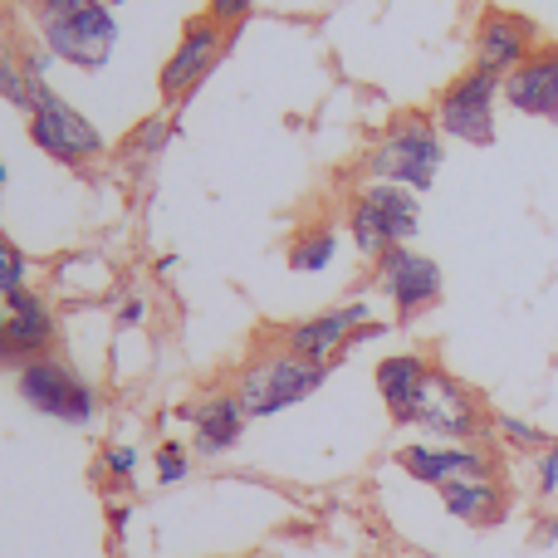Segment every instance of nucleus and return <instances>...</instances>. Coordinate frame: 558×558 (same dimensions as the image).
<instances>
[{"label":"nucleus","mask_w":558,"mask_h":558,"mask_svg":"<svg viewBox=\"0 0 558 558\" xmlns=\"http://www.w3.org/2000/svg\"><path fill=\"white\" fill-rule=\"evenodd\" d=\"M15 387L39 416H54V422H69V426H88L98 412V392L74 367L59 363V357H29V363H20Z\"/></svg>","instance_id":"7"},{"label":"nucleus","mask_w":558,"mask_h":558,"mask_svg":"<svg viewBox=\"0 0 558 558\" xmlns=\"http://www.w3.org/2000/svg\"><path fill=\"white\" fill-rule=\"evenodd\" d=\"M251 5H255V0H211V5H206V15L221 20V25L231 29V25H241V20L251 15Z\"/></svg>","instance_id":"28"},{"label":"nucleus","mask_w":558,"mask_h":558,"mask_svg":"<svg viewBox=\"0 0 558 558\" xmlns=\"http://www.w3.org/2000/svg\"><path fill=\"white\" fill-rule=\"evenodd\" d=\"M25 123H29V143L59 167H84V162H94V157H104L98 128L88 123L69 98H59L49 84H29Z\"/></svg>","instance_id":"4"},{"label":"nucleus","mask_w":558,"mask_h":558,"mask_svg":"<svg viewBox=\"0 0 558 558\" xmlns=\"http://www.w3.org/2000/svg\"><path fill=\"white\" fill-rule=\"evenodd\" d=\"M441 505H446V514H456L461 524H500L505 520V490L495 475L441 485Z\"/></svg>","instance_id":"17"},{"label":"nucleus","mask_w":558,"mask_h":558,"mask_svg":"<svg viewBox=\"0 0 558 558\" xmlns=\"http://www.w3.org/2000/svg\"><path fill=\"white\" fill-rule=\"evenodd\" d=\"M133 465H137L133 446H108L104 451V471L113 475V481H133Z\"/></svg>","instance_id":"27"},{"label":"nucleus","mask_w":558,"mask_h":558,"mask_svg":"<svg viewBox=\"0 0 558 558\" xmlns=\"http://www.w3.org/2000/svg\"><path fill=\"white\" fill-rule=\"evenodd\" d=\"M0 98L15 108H29V78L20 69V59H10L5 49H0Z\"/></svg>","instance_id":"24"},{"label":"nucleus","mask_w":558,"mask_h":558,"mask_svg":"<svg viewBox=\"0 0 558 558\" xmlns=\"http://www.w3.org/2000/svg\"><path fill=\"white\" fill-rule=\"evenodd\" d=\"M363 324H373V308L367 304H343V308H328V314L318 318H304V324H294L284 333V348L299 357H308V363H324L333 367L338 357L353 348V333Z\"/></svg>","instance_id":"11"},{"label":"nucleus","mask_w":558,"mask_h":558,"mask_svg":"<svg viewBox=\"0 0 558 558\" xmlns=\"http://www.w3.org/2000/svg\"><path fill=\"white\" fill-rule=\"evenodd\" d=\"M348 235H353V245H357L363 255H373V260H377L383 251H392V245H397V235H392V226H387V216L377 211V206L367 202L363 192H357L353 206H348Z\"/></svg>","instance_id":"20"},{"label":"nucleus","mask_w":558,"mask_h":558,"mask_svg":"<svg viewBox=\"0 0 558 558\" xmlns=\"http://www.w3.org/2000/svg\"><path fill=\"white\" fill-rule=\"evenodd\" d=\"M397 465H402L412 481L422 485H451V481H475V475H495V461L481 451V446H461V441H441V446H402L397 451Z\"/></svg>","instance_id":"12"},{"label":"nucleus","mask_w":558,"mask_h":558,"mask_svg":"<svg viewBox=\"0 0 558 558\" xmlns=\"http://www.w3.org/2000/svg\"><path fill=\"white\" fill-rule=\"evenodd\" d=\"M186 471H192L186 451H182L177 441H167L162 451H157V481H162V485H177V481H186Z\"/></svg>","instance_id":"26"},{"label":"nucleus","mask_w":558,"mask_h":558,"mask_svg":"<svg viewBox=\"0 0 558 558\" xmlns=\"http://www.w3.org/2000/svg\"><path fill=\"white\" fill-rule=\"evenodd\" d=\"M226 49V25L211 15H196L186 20L182 39H177L172 59L162 64V78H157V88H162L167 104H182V98H192V88L202 84L206 74H211V64L221 59Z\"/></svg>","instance_id":"8"},{"label":"nucleus","mask_w":558,"mask_h":558,"mask_svg":"<svg viewBox=\"0 0 558 558\" xmlns=\"http://www.w3.org/2000/svg\"><path fill=\"white\" fill-rule=\"evenodd\" d=\"M495 432H500L505 436V441H510L514 446V451H534V456H539L544 451V446H549V436H544L539 432V426H530V422H520V416H495Z\"/></svg>","instance_id":"23"},{"label":"nucleus","mask_w":558,"mask_h":558,"mask_svg":"<svg viewBox=\"0 0 558 558\" xmlns=\"http://www.w3.org/2000/svg\"><path fill=\"white\" fill-rule=\"evenodd\" d=\"M333 255H338L333 226L314 221V226H304V231L289 241V270H294V275H318V270H328V265H333Z\"/></svg>","instance_id":"19"},{"label":"nucleus","mask_w":558,"mask_h":558,"mask_svg":"<svg viewBox=\"0 0 558 558\" xmlns=\"http://www.w3.org/2000/svg\"><path fill=\"white\" fill-rule=\"evenodd\" d=\"M534 490H539V500H554L558 495V441H549L534 456Z\"/></svg>","instance_id":"25"},{"label":"nucleus","mask_w":558,"mask_h":558,"mask_svg":"<svg viewBox=\"0 0 558 558\" xmlns=\"http://www.w3.org/2000/svg\"><path fill=\"white\" fill-rule=\"evenodd\" d=\"M407 426H422V432L441 436V441L475 446L485 436V426H495V422H485V407L475 402L471 387L456 383V377L441 373V367H432L422 392H416V402H412Z\"/></svg>","instance_id":"6"},{"label":"nucleus","mask_w":558,"mask_h":558,"mask_svg":"<svg viewBox=\"0 0 558 558\" xmlns=\"http://www.w3.org/2000/svg\"><path fill=\"white\" fill-rule=\"evenodd\" d=\"M446 162L441 128L426 113H402L383 128V137L367 153V182H397L407 192H432L436 172Z\"/></svg>","instance_id":"2"},{"label":"nucleus","mask_w":558,"mask_h":558,"mask_svg":"<svg viewBox=\"0 0 558 558\" xmlns=\"http://www.w3.org/2000/svg\"><path fill=\"white\" fill-rule=\"evenodd\" d=\"M25 279H29L25 251H20L15 241H5V235H0V299L20 294V289H25Z\"/></svg>","instance_id":"22"},{"label":"nucleus","mask_w":558,"mask_h":558,"mask_svg":"<svg viewBox=\"0 0 558 558\" xmlns=\"http://www.w3.org/2000/svg\"><path fill=\"white\" fill-rule=\"evenodd\" d=\"M534 539H539V544H558V520H544V524H539V534H534Z\"/></svg>","instance_id":"31"},{"label":"nucleus","mask_w":558,"mask_h":558,"mask_svg":"<svg viewBox=\"0 0 558 558\" xmlns=\"http://www.w3.org/2000/svg\"><path fill=\"white\" fill-rule=\"evenodd\" d=\"M500 94H505V78L490 74V69H465L461 78H451L432 108L441 137H456V143H471V147H490L495 143V98Z\"/></svg>","instance_id":"5"},{"label":"nucleus","mask_w":558,"mask_h":558,"mask_svg":"<svg viewBox=\"0 0 558 558\" xmlns=\"http://www.w3.org/2000/svg\"><path fill=\"white\" fill-rule=\"evenodd\" d=\"M143 314H147V304H143V299H128V304H123V314H118V324H123V328H133V324H143Z\"/></svg>","instance_id":"29"},{"label":"nucleus","mask_w":558,"mask_h":558,"mask_svg":"<svg viewBox=\"0 0 558 558\" xmlns=\"http://www.w3.org/2000/svg\"><path fill=\"white\" fill-rule=\"evenodd\" d=\"M539 49V29L530 15H514V10H485L481 25H475V69H490V74H514L524 59Z\"/></svg>","instance_id":"10"},{"label":"nucleus","mask_w":558,"mask_h":558,"mask_svg":"<svg viewBox=\"0 0 558 558\" xmlns=\"http://www.w3.org/2000/svg\"><path fill=\"white\" fill-rule=\"evenodd\" d=\"M426 373H432V363H426L422 353H392L377 363V392H383L397 426H407V416H412V402H416V392H422Z\"/></svg>","instance_id":"16"},{"label":"nucleus","mask_w":558,"mask_h":558,"mask_svg":"<svg viewBox=\"0 0 558 558\" xmlns=\"http://www.w3.org/2000/svg\"><path fill=\"white\" fill-rule=\"evenodd\" d=\"M177 133V123H167L162 113H153L147 123H137L133 133H128V143H123V153H133V157H157L167 147V137Z\"/></svg>","instance_id":"21"},{"label":"nucleus","mask_w":558,"mask_h":558,"mask_svg":"<svg viewBox=\"0 0 558 558\" xmlns=\"http://www.w3.org/2000/svg\"><path fill=\"white\" fill-rule=\"evenodd\" d=\"M328 367L324 363H308V357L289 353V348H275V353H260L241 367L235 377V397H241L245 416L251 422H265V416L284 412V407L304 402L324 387Z\"/></svg>","instance_id":"3"},{"label":"nucleus","mask_w":558,"mask_h":558,"mask_svg":"<svg viewBox=\"0 0 558 558\" xmlns=\"http://www.w3.org/2000/svg\"><path fill=\"white\" fill-rule=\"evenodd\" d=\"M177 416H186L192 441H196V451L202 456H226L245 436V422H251L235 392H211V397H202V402L182 407Z\"/></svg>","instance_id":"14"},{"label":"nucleus","mask_w":558,"mask_h":558,"mask_svg":"<svg viewBox=\"0 0 558 558\" xmlns=\"http://www.w3.org/2000/svg\"><path fill=\"white\" fill-rule=\"evenodd\" d=\"M505 104L524 118L558 123V45H539L514 74H505Z\"/></svg>","instance_id":"13"},{"label":"nucleus","mask_w":558,"mask_h":558,"mask_svg":"<svg viewBox=\"0 0 558 558\" xmlns=\"http://www.w3.org/2000/svg\"><path fill=\"white\" fill-rule=\"evenodd\" d=\"M0 363H15L10 357V338H5V304H0Z\"/></svg>","instance_id":"30"},{"label":"nucleus","mask_w":558,"mask_h":558,"mask_svg":"<svg viewBox=\"0 0 558 558\" xmlns=\"http://www.w3.org/2000/svg\"><path fill=\"white\" fill-rule=\"evenodd\" d=\"M363 196L387 216V226H392L397 245L412 241L416 226H422V202H416V192H407V186H397V182H367Z\"/></svg>","instance_id":"18"},{"label":"nucleus","mask_w":558,"mask_h":558,"mask_svg":"<svg viewBox=\"0 0 558 558\" xmlns=\"http://www.w3.org/2000/svg\"><path fill=\"white\" fill-rule=\"evenodd\" d=\"M35 25L49 54L84 69V74L113 59L118 20L104 0H35Z\"/></svg>","instance_id":"1"},{"label":"nucleus","mask_w":558,"mask_h":558,"mask_svg":"<svg viewBox=\"0 0 558 558\" xmlns=\"http://www.w3.org/2000/svg\"><path fill=\"white\" fill-rule=\"evenodd\" d=\"M377 279H383L397 318H416L441 299V265L432 255H416L412 245H392L377 255Z\"/></svg>","instance_id":"9"},{"label":"nucleus","mask_w":558,"mask_h":558,"mask_svg":"<svg viewBox=\"0 0 558 558\" xmlns=\"http://www.w3.org/2000/svg\"><path fill=\"white\" fill-rule=\"evenodd\" d=\"M5 177H10V172H5V162H0V186H5Z\"/></svg>","instance_id":"32"},{"label":"nucleus","mask_w":558,"mask_h":558,"mask_svg":"<svg viewBox=\"0 0 558 558\" xmlns=\"http://www.w3.org/2000/svg\"><path fill=\"white\" fill-rule=\"evenodd\" d=\"M5 304V338H10V357L29 363V357H49L54 348V308L39 294L20 289V294L0 299Z\"/></svg>","instance_id":"15"}]
</instances>
